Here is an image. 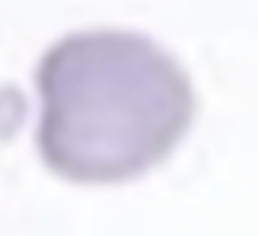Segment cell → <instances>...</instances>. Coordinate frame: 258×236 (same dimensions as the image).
<instances>
[{
    "instance_id": "cell-1",
    "label": "cell",
    "mask_w": 258,
    "mask_h": 236,
    "mask_svg": "<svg viewBox=\"0 0 258 236\" xmlns=\"http://www.w3.org/2000/svg\"><path fill=\"white\" fill-rule=\"evenodd\" d=\"M36 153L75 186H117L164 164L189 134L197 97L186 70L125 28L64 34L34 70Z\"/></svg>"
}]
</instances>
